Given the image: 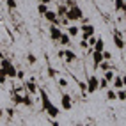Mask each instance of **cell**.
Listing matches in <instances>:
<instances>
[{"mask_svg": "<svg viewBox=\"0 0 126 126\" xmlns=\"http://www.w3.org/2000/svg\"><path fill=\"white\" fill-rule=\"evenodd\" d=\"M48 36H50V39H52V41L59 43V39H61V36H62L61 27H59V25H50V27H48Z\"/></svg>", "mask_w": 126, "mask_h": 126, "instance_id": "7a4b0ae2", "label": "cell"}, {"mask_svg": "<svg viewBox=\"0 0 126 126\" xmlns=\"http://www.w3.org/2000/svg\"><path fill=\"white\" fill-rule=\"evenodd\" d=\"M7 66H11V61H9V59H2V61H0V68H2V69H5L7 68Z\"/></svg>", "mask_w": 126, "mask_h": 126, "instance_id": "4316f807", "label": "cell"}, {"mask_svg": "<svg viewBox=\"0 0 126 126\" xmlns=\"http://www.w3.org/2000/svg\"><path fill=\"white\" fill-rule=\"evenodd\" d=\"M5 114H7V117H13V115H14V110H13V108H7Z\"/></svg>", "mask_w": 126, "mask_h": 126, "instance_id": "d590c367", "label": "cell"}, {"mask_svg": "<svg viewBox=\"0 0 126 126\" xmlns=\"http://www.w3.org/2000/svg\"><path fill=\"white\" fill-rule=\"evenodd\" d=\"M61 107H62V110H68V112L73 108V99H71V94L64 92V94L61 96Z\"/></svg>", "mask_w": 126, "mask_h": 126, "instance_id": "277c9868", "label": "cell"}, {"mask_svg": "<svg viewBox=\"0 0 126 126\" xmlns=\"http://www.w3.org/2000/svg\"><path fill=\"white\" fill-rule=\"evenodd\" d=\"M115 96H117V99H119V101H124V99H126L124 87H123V89H117V91H115Z\"/></svg>", "mask_w": 126, "mask_h": 126, "instance_id": "603a6c76", "label": "cell"}, {"mask_svg": "<svg viewBox=\"0 0 126 126\" xmlns=\"http://www.w3.org/2000/svg\"><path fill=\"white\" fill-rule=\"evenodd\" d=\"M110 83H112V89H115V91L124 87V80H123L121 77H117V75H114V78H112V82H110Z\"/></svg>", "mask_w": 126, "mask_h": 126, "instance_id": "ba28073f", "label": "cell"}, {"mask_svg": "<svg viewBox=\"0 0 126 126\" xmlns=\"http://www.w3.org/2000/svg\"><path fill=\"white\" fill-rule=\"evenodd\" d=\"M103 61H112V53L110 52H108V50H103Z\"/></svg>", "mask_w": 126, "mask_h": 126, "instance_id": "f1b7e54d", "label": "cell"}, {"mask_svg": "<svg viewBox=\"0 0 126 126\" xmlns=\"http://www.w3.org/2000/svg\"><path fill=\"white\" fill-rule=\"evenodd\" d=\"M32 103H34V99H32V94H23V101H21V105H25V107H32Z\"/></svg>", "mask_w": 126, "mask_h": 126, "instance_id": "ac0fdd59", "label": "cell"}, {"mask_svg": "<svg viewBox=\"0 0 126 126\" xmlns=\"http://www.w3.org/2000/svg\"><path fill=\"white\" fill-rule=\"evenodd\" d=\"M80 34H82V39H83V41H87L92 34H94V25H91V23H83L82 27H80Z\"/></svg>", "mask_w": 126, "mask_h": 126, "instance_id": "3957f363", "label": "cell"}, {"mask_svg": "<svg viewBox=\"0 0 126 126\" xmlns=\"http://www.w3.org/2000/svg\"><path fill=\"white\" fill-rule=\"evenodd\" d=\"M85 83H87V92H89V94H92V92L98 91V77H96V75H91Z\"/></svg>", "mask_w": 126, "mask_h": 126, "instance_id": "5b68a950", "label": "cell"}, {"mask_svg": "<svg viewBox=\"0 0 126 126\" xmlns=\"http://www.w3.org/2000/svg\"><path fill=\"white\" fill-rule=\"evenodd\" d=\"M16 78L23 80V78H25V71H18V73H16Z\"/></svg>", "mask_w": 126, "mask_h": 126, "instance_id": "e575fe53", "label": "cell"}, {"mask_svg": "<svg viewBox=\"0 0 126 126\" xmlns=\"http://www.w3.org/2000/svg\"><path fill=\"white\" fill-rule=\"evenodd\" d=\"M46 73H48V77H50V78H57V71H55V69L52 68V66H48Z\"/></svg>", "mask_w": 126, "mask_h": 126, "instance_id": "484cf974", "label": "cell"}, {"mask_svg": "<svg viewBox=\"0 0 126 126\" xmlns=\"http://www.w3.org/2000/svg\"><path fill=\"white\" fill-rule=\"evenodd\" d=\"M57 16H59V18H64V16H66V13H68V7H66V4H61V5H59L57 7Z\"/></svg>", "mask_w": 126, "mask_h": 126, "instance_id": "2e32d148", "label": "cell"}, {"mask_svg": "<svg viewBox=\"0 0 126 126\" xmlns=\"http://www.w3.org/2000/svg\"><path fill=\"white\" fill-rule=\"evenodd\" d=\"M45 112H46V114H48L50 117H52V119H57V115H59V114H61V110H59V107H55L53 103H52V105H50V107L46 108V110H45Z\"/></svg>", "mask_w": 126, "mask_h": 126, "instance_id": "9c48e42d", "label": "cell"}, {"mask_svg": "<svg viewBox=\"0 0 126 126\" xmlns=\"http://www.w3.org/2000/svg\"><path fill=\"white\" fill-rule=\"evenodd\" d=\"M59 45H62V46H69V45H71V36H69V34H64V32H62L61 39H59Z\"/></svg>", "mask_w": 126, "mask_h": 126, "instance_id": "5bb4252c", "label": "cell"}, {"mask_svg": "<svg viewBox=\"0 0 126 126\" xmlns=\"http://www.w3.org/2000/svg\"><path fill=\"white\" fill-rule=\"evenodd\" d=\"M37 2H39V4H46V5H48V4H50V0H37Z\"/></svg>", "mask_w": 126, "mask_h": 126, "instance_id": "74e56055", "label": "cell"}, {"mask_svg": "<svg viewBox=\"0 0 126 126\" xmlns=\"http://www.w3.org/2000/svg\"><path fill=\"white\" fill-rule=\"evenodd\" d=\"M27 61H29V64H36V62H37V57H36L34 53H29V55H27Z\"/></svg>", "mask_w": 126, "mask_h": 126, "instance_id": "83f0119b", "label": "cell"}, {"mask_svg": "<svg viewBox=\"0 0 126 126\" xmlns=\"http://www.w3.org/2000/svg\"><path fill=\"white\" fill-rule=\"evenodd\" d=\"M68 34H69L71 37L78 36V34H80V27H77V25H69V27H68Z\"/></svg>", "mask_w": 126, "mask_h": 126, "instance_id": "e0dca14e", "label": "cell"}, {"mask_svg": "<svg viewBox=\"0 0 126 126\" xmlns=\"http://www.w3.org/2000/svg\"><path fill=\"white\" fill-rule=\"evenodd\" d=\"M112 37H114V45H115V48H119V50H124V39L117 34H112Z\"/></svg>", "mask_w": 126, "mask_h": 126, "instance_id": "7c38bea8", "label": "cell"}, {"mask_svg": "<svg viewBox=\"0 0 126 126\" xmlns=\"http://www.w3.org/2000/svg\"><path fill=\"white\" fill-rule=\"evenodd\" d=\"M13 101H14V105H21V101H23V94H20L18 91L13 94Z\"/></svg>", "mask_w": 126, "mask_h": 126, "instance_id": "ffe728a7", "label": "cell"}, {"mask_svg": "<svg viewBox=\"0 0 126 126\" xmlns=\"http://www.w3.org/2000/svg\"><path fill=\"white\" fill-rule=\"evenodd\" d=\"M103 78H105L108 83H110V82H112V78H114V69H107V71H105V75H103Z\"/></svg>", "mask_w": 126, "mask_h": 126, "instance_id": "7402d4cb", "label": "cell"}, {"mask_svg": "<svg viewBox=\"0 0 126 126\" xmlns=\"http://www.w3.org/2000/svg\"><path fill=\"white\" fill-rule=\"evenodd\" d=\"M57 57H59V59H64V50H61V52H57Z\"/></svg>", "mask_w": 126, "mask_h": 126, "instance_id": "8d00e7d4", "label": "cell"}, {"mask_svg": "<svg viewBox=\"0 0 126 126\" xmlns=\"http://www.w3.org/2000/svg\"><path fill=\"white\" fill-rule=\"evenodd\" d=\"M2 59H4V53H2V50H0V61H2Z\"/></svg>", "mask_w": 126, "mask_h": 126, "instance_id": "f35d334b", "label": "cell"}, {"mask_svg": "<svg viewBox=\"0 0 126 126\" xmlns=\"http://www.w3.org/2000/svg\"><path fill=\"white\" fill-rule=\"evenodd\" d=\"M4 71H5V75H7V78H16V73H18V69H16L13 64H11V66H7Z\"/></svg>", "mask_w": 126, "mask_h": 126, "instance_id": "9a60e30c", "label": "cell"}, {"mask_svg": "<svg viewBox=\"0 0 126 126\" xmlns=\"http://www.w3.org/2000/svg\"><path fill=\"white\" fill-rule=\"evenodd\" d=\"M43 16H45L46 21H50V25H59V21H61V18L57 16V13H55V11H50V9H48Z\"/></svg>", "mask_w": 126, "mask_h": 126, "instance_id": "8992f818", "label": "cell"}, {"mask_svg": "<svg viewBox=\"0 0 126 126\" xmlns=\"http://www.w3.org/2000/svg\"><path fill=\"white\" fill-rule=\"evenodd\" d=\"M46 11H48V5H46V4H37V13H39L41 16H43Z\"/></svg>", "mask_w": 126, "mask_h": 126, "instance_id": "cb8c5ba5", "label": "cell"}, {"mask_svg": "<svg viewBox=\"0 0 126 126\" xmlns=\"http://www.w3.org/2000/svg\"><path fill=\"white\" fill-rule=\"evenodd\" d=\"M92 50H94V52H103V50H105V41H103L101 36L96 37V43L92 45Z\"/></svg>", "mask_w": 126, "mask_h": 126, "instance_id": "30bf717a", "label": "cell"}, {"mask_svg": "<svg viewBox=\"0 0 126 126\" xmlns=\"http://www.w3.org/2000/svg\"><path fill=\"white\" fill-rule=\"evenodd\" d=\"M59 85L61 87H68V80L66 78H59Z\"/></svg>", "mask_w": 126, "mask_h": 126, "instance_id": "1f68e13d", "label": "cell"}, {"mask_svg": "<svg viewBox=\"0 0 126 126\" xmlns=\"http://www.w3.org/2000/svg\"><path fill=\"white\" fill-rule=\"evenodd\" d=\"M64 59H66V62H75L77 61V55H75V52L73 50H64Z\"/></svg>", "mask_w": 126, "mask_h": 126, "instance_id": "4fadbf2b", "label": "cell"}, {"mask_svg": "<svg viewBox=\"0 0 126 126\" xmlns=\"http://www.w3.org/2000/svg\"><path fill=\"white\" fill-rule=\"evenodd\" d=\"M115 11H117V13L126 11V4H124V0H115Z\"/></svg>", "mask_w": 126, "mask_h": 126, "instance_id": "d6986e66", "label": "cell"}, {"mask_svg": "<svg viewBox=\"0 0 126 126\" xmlns=\"http://www.w3.org/2000/svg\"><path fill=\"white\" fill-rule=\"evenodd\" d=\"M25 89H27V92H29V94H32V96H34V94H37V92H39V89H37V85H36V82H34V78H30L27 83H25Z\"/></svg>", "mask_w": 126, "mask_h": 126, "instance_id": "52a82bcc", "label": "cell"}, {"mask_svg": "<svg viewBox=\"0 0 126 126\" xmlns=\"http://www.w3.org/2000/svg\"><path fill=\"white\" fill-rule=\"evenodd\" d=\"M5 4H7V7H9V11H14L16 9V0H5Z\"/></svg>", "mask_w": 126, "mask_h": 126, "instance_id": "d4e9b609", "label": "cell"}, {"mask_svg": "<svg viewBox=\"0 0 126 126\" xmlns=\"http://www.w3.org/2000/svg\"><path fill=\"white\" fill-rule=\"evenodd\" d=\"M78 45H80V48H83V50H87V48H89V45H87V41H83V39L80 41Z\"/></svg>", "mask_w": 126, "mask_h": 126, "instance_id": "836d02e7", "label": "cell"}, {"mask_svg": "<svg viewBox=\"0 0 126 126\" xmlns=\"http://www.w3.org/2000/svg\"><path fill=\"white\" fill-rule=\"evenodd\" d=\"M94 43H96V36H94V34H92V36H91V37L87 39V45H89V46H92V45H94Z\"/></svg>", "mask_w": 126, "mask_h": 126, "instance_id": "4dcf8cb0", "label": "cell"}, {"mask_svg": "<svg viewBox=\"0 0 126 126\" xmlns=\"http://www.w3.org/2000/svg\"><path fill=\"white\" fill-rule=\"evenodd\" d=\"M83 16V13H82V9L78 5H73V7H69L68 9V13H66V16L64 18L68 20V21H77V20H80Z\"/></svg>", "mask_w": 126, "mask_h": 126, "instance_id": "6da1fadb", "label": "cell"}, {"mask_svg": "<svg viewBox=\"0 0 126 126\" xmlns=\"http://www.w3.org/2000/svg\"><path fill=\"white\" fill-rule=\"evenodd\" d=\"M107 99H108V101H114V99H117L115 89H107Z\"/></svg>", "mask_w": 126, "mask_h": 126, "instance_id": "44dd1931", "label": "cell"}, {"mask_svg": "<svg viewBox=\"0 0 126 126\" xmlns=\"http://www.w3.org/2000/svg\"><path fill=\"white\" fill-rule=\"evenodd\" d=\"M7 82V75H5V71L0 68V83H5Z\"/></svg>", "mask_w": 126, "mask_h": 126, "instance_id": "f546056e", "label": "cell"}, {"mask_svg": "<svg viewBox=\"0 0 126 126\" xmlns=\"http://www.w3.org/2000/svg\"><path fill=\"white\" fill-rule=\"evenodd\" d=\"M66 7H68V9H69V7H73V5H77V4H75V0H66Z\"/></svg>", "mask_w": 126, "mask_h": 126, "instance_id": "d6a6232c", "label": "cell"}, {"mask_svg": "<svg viewBox=\"0 0 126 126\" xmlns=\"http://www.w3.org/2000/svg\"><path fill=\"white\" fill-rule=\"evenodd\" d=\"M92 66H94V69H98V64L103 61V53L101 52H92Z\"/></svg>", "mask_w": 126, "mask_h": 126, "instance_id": "8fae6325", "label": "cell"}]
</instances>
